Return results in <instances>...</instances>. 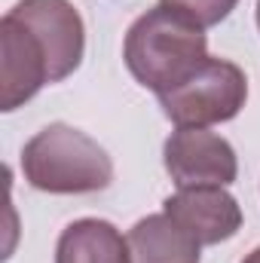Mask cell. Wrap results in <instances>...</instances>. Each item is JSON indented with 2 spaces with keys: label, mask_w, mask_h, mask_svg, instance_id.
I'll list each match as a JSON object with an SVG mask.
<instances>
[{
  "label": "cell",
  "mask_w": 260,
  "mask_h": 263,
  "mask_svg": "<svg viewBox=\"0 0 260 263\" xmlns=\"http://www.w3.org/2000/svg\"><path fill=\"white\" fill-rule=\"evenodd\" d=\"M49 83L40 40L9 12L0 18V110L12 114Z\"/></svg>",
  "instance_id": "6"
},
{
  "label": "cell",
  "mask_w": 260,
  "mask_h": 263,
  "mask_svg": "<svg viewBox=\"0 0 260 263\" xmlns=\"http://www.w3.org/2000/svg\"><path fill=\"white\" fill-rule=\"evenodd\" d=\"M257 28H260V0H257Z\"/></svg>",
  "instance_id": "12"
},
{
  "label": "cell",
  "mask_w": 260,
  "mask_h": 263,
  "mask_svg": "<svg viewBox=\"0 0 260 263\" xmlns=\"http://www.w3.org/2000/svg\"><path fill=\"white\" fill-rule=\"evenodd\" d=\"M55 263H132L129 236H123L110 220L80 217L62 230Z\"/></svg>",
  "instance_id": "8"
},
{
  "label": "cell",
  "mask_w": 260,
  "mask_h": 263,
  "mask_svg": "<svg viewBox=\"0 0 260 263\" xmlns=\"http://www.w3.org/2000/svg\"><path fill=\"white\" fill-rule=\"evenodd\" d=\"M162 211L202 248L227 242L242 230V208L227 187H184L162 202Z\"/></svg>",
  "instance_id": "7"
},
{
  "label": "cell",
  "mask_w": 260,
  "mask_h": 263,
  "mask_svg": "<svg viewBox=\"0 0 260 263\" xmlns=\"http://www.w3.org/2000/svg\"><path fill=\"white\" fill-rule=\"evenodd\" d=\"M162 162L178 190L184 187H230L239 175L236 150L227 138L208 129H178L162 147Z\"/></svg>",
  "instance_id": "5"
},
{
  "label": "cell",
  "mask_w": 260,
  "mask_h": 263,
  "mask_svg": "<svg viewBox=\"0 0 260 263\" xmlns=\"http://www.w3.org/2000/svg\"><path fill=\"white\" fill-rule=\"evenodd\" d=\"M242 263H260V248H254L251 254H245V260Z\"/></svg>",
  "instance_id": "11"
},
{
  "label": "cell",
  "mask_w": 260,
  "mask_h": 263,
  "mask_svg": "<svg viewBox=\"0 0 260 263\" xmlns=\"http://www.w3.org/2000/svg\"><path fill=\"white\" fill-rule=\"evenodd\" d=\"M156 98L178 129H208L239 117L248 101V77L239 65L208 55L190 77Z\"/></svg>",
  "instance_id": "3"
},
{
  "label": "cell",
  "mask_w": 260,
  "mask_h": 263,
  "mask_svg": "<svg viewBox=\"0 0 260 263\" xmlns=\"http://www.w3.org/2000/svg\"><path fill=\"white\" fill-rule=\"evenodd\" d=\"M162 6H172L184 15H190L193 22H199L202 28H211V25H220L239 0H159Z\"/></svg>",
  "instance_id": "10"
},
{
  "label": "cell",
  "mask_w": 260,
  "mask_h": 263,
  "mask_svg": "<svg viewBox=\"0 0 260 263\" xmlns=\"http://www.w3.org/2000/svg\"><path fill=\"white\" fill-rule=\"evenodd\" d=\"M22 175L40 193H98L114 184V159L86 132L67 123H49L25 144Z\"/></svg>",
  "instance_id": "2"
},
{
  "label": "cell",
  "mask_w": 260,
  "mask_h": 263,
  "mask_svg": "<svg viewBox=\"0 0 260 263\" xmlns=\"http://www.w3.org/2000/svg\"><path fill=\"white\" fill-rule=\"evenodd\" d=\"M43 46L49 62V83L67 80L86 52V28L70 0H18L9 9Z\"/></svg>",
  "instance_id": "4"
},
{
  "label": "cell",
  "mask_w": 260,
  "mask_h": 263,
  "mask_svg": "<svg viewBox=\"0 0 260 263\" xmlns=\"http://www.w3.org/2000/svg\"><path fill=\"white\" fill-rule=\"evenodd\" d=\"M123 59L144 89L162 95L208 59V37L190 15L159 3L132 22Z\"/></svg>",
  "instance_id": "1"
},
{
  "label": "cell",
  "mask_w": 260,
  "mask_h": 263,
  "mask_svg": "<svg viewBox=\"0 0 260 263\" xmlns=\"http://www.w3.org/2000/svg\"><path fill=\"white\" fill-rule=\"evenodd\" d=\"M132 263H199L202 245L165 211L141 217L129 230Z\"/></svg>",
  "instance_id": "9"
}]
</instances>
